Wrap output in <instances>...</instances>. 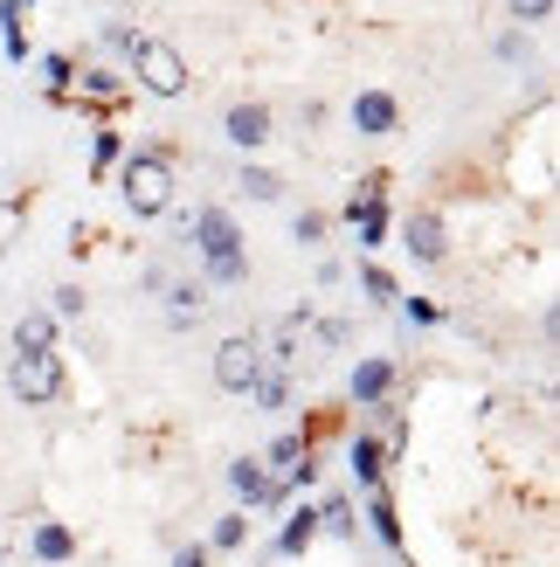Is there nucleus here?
I'll return each instance as SVG.
<instances>
[{"label": "nucleus", "mask_w": 560, "mask_h": 567, "mask_svg": "<svg viewBox=\"0 0 560 567\" xmlns=\"http://www.w3.org/2000/svg\"><path fill=\"white\" fill-rule=\"evenodd\" d=\"M187 243L201 249V270H208V284H249V249H242V229H236V215L229 208H194L187 215Z\"/></svg>", "instance_id": "f257e3e1"}, {"label": "nucleus", "mask_w": 560, "mask_h": 567, "mask_svg": "<svg viewBox=\"0 0 560 567\" xmlns=\"http://www.w3.org/2000/svg\"><path fill=\"white\" fill-rule=\"evenodd\" d=\"M118 194H125V208H132L138 221H159L166 208L180 202V194H174V153H166V146L125 153V159H118Z\"/></svg>", "instance_id": "f03ea898"}, {"label": "nucleus", "mask_w": 560, "mask_h": 567, "mask_svg": "<svg viewBox=\"0 0 560 567\" xmlns=\"http://www.w3.org/2000/svg\"><path fill=\"white\" fill-rule=\"evenodd\" d=\"M132 76H138V91H146V97H159V104L187 97V83H194L187 55H180L174 42H159V35H146V42L132 49Z\"/></svg>", "instance_id": "7ed1b4c3"}, {"label": "nucleus", "mask_w": 560, "mask_h": 567, "mask_svg": "<svg viewBox=\"0 0 560 567\" xmlns=\"http://www.w3.org/2000/svg\"><path fill=\"white\" fill-rule=\"evenodd\" d=\"M63 388H70L63 353H14V360H8V394H14V402L42 409V402H55Z\"/></svg>", "instance_id": "20e7f679"}, {"label": "nucleus", "mask_w": 560, "mask_h": 567, "mask_svg": "<svg viewBox=\"0 0 560 567\" xmlns=\"http://www.w3.org/2000/svg\"><path fill=\"white\" fill-rule=\"evenodd\" d=\"M402 249H408L423 270L450 264V221H443V208H408V215H402Z\"/></svg>", "instance_id": "39448f33"}, {"label": "nucleus", "mask_w": 560, "mask_h": 567, "mask_svg": "<svg viewBox=\"0 0 560 567\" xmlns=\"http://www.w3.org/2000/svg\"><path fill=\"white\" fill-rule=\"evenodd\" d=\"M257 374H263V347L249 332H229L215 347V388L221 394H249V388H257Z\"/></svg>", "instance_id": "423d86ee"}, {"label": "nucleus", "mask_w": 560, "mask_h": 567, "mask_svg": "<svg viewBox=\"0 0 560 567\" xmlns=\"http://www.w3.org/2000/svg\"><path fill=\"white\" fill-rule=\"evenodd\" d=\"M221 138H229L236 153H263L270 138H277L270 104H263V97H242V104H229V111H221Z\"/></svg>", "instance_id": "0eeeda50"}, {"label": "nucleus", "mask_w": 560, "mask_h": 567, "mask_svg": "<svg viewBox=\"0 0 560 567\" xmlns=\"http://www.w3.org/2000/svg\"><path fill=\"white\" fill-rule=\"evenodd\" d=\"M346 118H353L360 138H387V132L402 125V97H395V91H360V97L346 104Z\"/></svg>", "instance_id": "6e6552de"}, {"label": "nucleus", "mask_w": 560, "mask_h": 567, "mask_svg": "<svg viewBox=\"0 0 560 567\" xmlns=\"http://www.w3.org/2000/svg\"><path fill=\"white\" fill-rule=\"evenodd\" d=\"M70 97L91 104V111H118V104L132 97V83H125L118 70H104V63H83V76L70 83Z\"/></svg>", "instance_id": "1a4fd4ad"}, {"label": "nucleus", "mask_w": 560, "mask_h": 567, "mask_svg": "<svg viewBox=\"0 0 560 567\" xmlns=\"http://www.w3.org/2000/svg\"><path fill=\"white\" fill-rule=\"evenodd\" d=\"M395 381H402V367L387 360V353H367V360L353 367V402L360 409H381L387 394H395Z\"/></svg>", "instance_id": "9d476101"}, {"label": "nucleus", "mask_w": 560, "mask_h": 567, "mask_svg": "<svg viewBox=\"0 0 560 567\" xmlns=\"http://www.w3.org/2000/svg\"><path fill=\"white\" fill-rule=\"evenodd\" d=\"M229 485H236L242 505H284V498H291V492L263 471V457H236V464H229Z\"/></svg>", "instance_id": "9b49d317"}, {"label": "nucleus", "mask_w": 560, "mask_h": 567, "mask_svg": "<svg viewBox=\"0 0 560 567\" xmlns=\"http://www.w3.org/2000/svg\"><path fill=\"white\" fill-rule=\"evenodd\" d=\"M346 464H353V485H360V492H381V471H387V443L360 430V436L346 443Z\"/></svg>", "instance_id": "f8f14e48"}, {"label": "nucleus", "mask_w": 560, "mask_h": 567, "mask_svg": "<svg viewBox=\"0 0 560 567\" xmlns=\"http://www.w3.org/2000/svg\"><path fill=\"white\" fill-rule=\"evenodd\" d=\"M201 311H208V284H194V277L166 284V326H174V332H187Z\"/></svg>", "instance_id": "ddd939ff"}, {"label": "nucleus", "mask_w": 560, "mask_h": 567, "mask_svg": "<svg viewBox=\"0 0 560 567\" xmlns=\"http://www.w3.org/2000/svg\"><path fill=\"white\" fill-rule=\"evenodd\" d=\"M346 221H353V243H360V257L387 243V202H346Z\"/></svg>", "instance_id": "4468645a"}, {"label": "nucleus", "mask_w": 560, "mask_h": 567, "mask_svg": "<svg viewBox=\"0 0 560 567\" xmlns=\"http://www.w3.org/2000/svg\"><path fill=\"white\" fill-rule=\"evenodd\" d=\"M14 353H55V319L49 311H21L14 319Z\"/></svg>", "instance_id": "2eb2a0df"}, {"label": "nucleus", "mask_w": 560, "mask_h": 567, "mask_svg": "<svg viewBox=\"0 0 560 567\" xmlns=\"http://www.w3.org/2000/svg\"><path fill=\"white\" fill-rule=\"evenodd\" d=\"M249 402H257L263 415H284L291 409V374H284V367H263L257 388H249Z\"/></svg>", "instance_id": "dca6fc26"}, {"label": "nucleus", "mask_w": 560, "mask_h": 567, "mask_svg": "<svg viewBox=\"0 0 560 567\" xmlns=\"http://www.w3.org/2000/svg\"><path fill=\"white\" fill-rule=\"evenodd\" d=\"M312 540H319V505H298L284 519V533H277V554H304Z\"/></svg>", "instance_id": "f3484780"}, {"label": "nucleus", "mask_w": 560, "mask_h": 567, "mask_svg": "<svg viewBox=\"0 0 560 567\" xmlns=\"http://www.w3.org/2000/svg\"><path fill=\"white\" fill-rule=\"evenodd\" d=\"M236 187L249 194V202H284V181H277L270 166H249V159L236 166Z\"/></svg>", "instance_id": "a211bd4d"}, {"label": "nucleus", "mask_w": 560, "mask_h": 567, "mask_svg": "<svg viewBox=\"0 0 560 567\" xmlns=\"http://www.w3.org/2000/svg\"><path fill=\"white\" fill-rule=\"evenodd\" d=\"M28 547H35V560H70V554H76V533H70V526H55V519H42Z\"/></svg>", "instance_id": "6ab92c4d"}, {"label": "nucleus", "mask_w": 560, "mask_h": 567, "mask_svg": "<svg viewBox=\"0 0 560 567\" xmlns=\"http://www.w3.org/2000/svg\"><path fill=\"white\" fill-rule=\"evenodd\" d=\"M70 83H76V55L70 49H49L42 55V91L49 97H70Z\"/></svg>", "instance_id": "aec40b11"}, {"label": "nucleus", "mask_w": 560, "mask_h": 567, "mask_svg": "<svg viewBox=\"0 0 560 567\" xmlns=\"http://www.w3.org/2000/svg\"><path fill=\"white\" fill-rule=\"evenodd\" d=\"M319 533H340V540H353V533H360V519H353V498H346V492H332V498L319 505Z\"/></svg>", "instance_id": "412c9836"}, {"label": "nucleus", "mask_w": 560, "mask_h": 567, "mask_svg": "<svg viewBox=\"0 0 560 567\" xmlns=\"http://www.w3.org/2000/svg\"><path fill=\"white\" fill-rule=\"evenodd\" d=\"M0 55H8V63H28V35H21V8H14V0H0Z\"/></svg>", "instance_id": "4be33fe9"}, {"label": "nucleus", "mask_w": 560, "mask_h": 567, "mask_svg": "<svg viewBox=\"0 0 560 567\" xmlns=\"http://www.w3.org/2000/svg\"><path fill=\"white\" fill-rule=\"evenodd\" d=\"M367 519H374V533H381V547H395V554H402V519H395V498L374 492V498H367Z\"/></svg>", "instance_id": "5701e85b"}, {"label": "nucleus", "mask_w": 560, "mask_h": 567, "mask_svg": "<svg viewBox=\"0 0 560 567\" xmlns=\"http://www.w3.org/2000/svg\"><path fill=\"white\" fill-rule=\"evenodd\" d=\"M118 159H125V132L118 125H97V138H91V174H111Z\"/></svg>", "instance_id": "b1692460"}, {"label": "nucleus", "mask_w": 560, "mask_h": 567, "mask_svg": "<svg viewBox=\"0 0 560 567\" xmlns=\"http://www.w3.org/2000/svg\"><path fill=\"white\" fill-rule=\"evenodd\" d=\"M242 547H249V513L215 519V540H208V554H242Z\"/></svg>", "instance_id": "393cba45"}, {"label": "nucleus", "mask_w": 560, "mask_h": 567, "mask_svg": "<svg viewBox=\"0 0 560 567\" xmlns=\"http://www.w3.org/2000/svg\"><path fill=\"white\" fill-rule=\"evenodd\" d=\"M325 229H332V215H325V208H298V221H291V243L319 249V243H325Z\"/></svg>", "instance_id": "a878e982"}, {"label": "nucleus", "mask_w": 560, "mask_h": 567, "mask_svg": "<svg viewBox=\"0 0 560 567\" xmlns=\"http://www.w3.org/2000/svg\"><path fill=\"white\" fill-rule=\"evenodd\" d=\"M360 291H367V305H395V298H402L395 277H387L381 264H360Z\"/></svg>", "instance_id": "bb28decb"}, {"label": "nucleus", "mask_w": 560, "mask_h": 567, "mask_svg": "<svg viewBox=\"0 0 560 567\" xmlns=\"http://www.w3.org/2000/svg\"><path fill=\"white\" fill-rule=\"evenodd\" d=\"M97 42H104L111 55H125V63H132V49H138V42H146V35H138V28H132V21H104V35H97Z\"/></svg>", "instance_id": "cd10ccee"}, {"label": "nucleus", "mask_w": 560, "mask_h": 567, "mask_svg": "<svg viewBox=\"0 0 560 567\" xmlns=\"http://www.w3.org/2000/svg\"><path fill=\"white\" fill-rule=\"evenodd\" d=\"M304 457H312V436H277L270 443V464H284V471H298Z\"/></svg>", "instance_id": "c85d7f7f"}, {"label": "nucleus", "mask_w": 560, "mask_h": 567, "mask_svg": "<svg viewBox=\"0 0 560 567\" xmlns=\"http://www.w3.org/2000/svg\"><path fill=\"white\" fill-rule=\"evenodd\" d=\"M498 63H533V35H526V28H506V35H498Z\"/></svg>", "instance_id": "c756f323"}, {"label": "nucleus", "mask_w": 560, "mask_h": 567, "mask_svg": "<svg viewBox=\"0 0 560 567\" xmlns=\"http://www.w3.org/2000/svg\"><path fill=\"white\" fill-rule=\"evenodd\" d=\"M506 14L519 28H540V21H553V0H506Z\"/></svg>", "instance_id": "7c9ffc66"}, {"label": "nucleus", "mask_w": 560, "mask_h": 567, "mask_svg": "<svg viewBox=\"0 0 560 567\" xmlns=\"http://www.w3.org/2000/svg\"><path fill=\"white\" fill-rule=\"evenodd\" d=\"M83 305H91L83 284H55V311H49V319H83Z\"/></svg>", "instance_id": "2f4dec72"}, {"label": "nucleus", "mask_w": 560, "mask_h": 567, "mask_svg": "<svg viewBox=\"0 0 560 567\" xmlns=\"http://www.w3.org/2000/svg\"><path fill=\"white\" fill-rule=\"evenodd\" d=\"M402 311H408V326H443V305L436 298H402Z\"/></svg>", "instance_id": "473e14b6"}, {"label": "nucleus", "mask_w": 560, "mask_h": 567, "mask_svg": "<svg viewBox=\"0 0 560 567\" xmlns=\"http://www.w3.org/2000/svg\"><path fill=\"white\" fill-rule=\"evenodd\" d=\"M291 485H298V492H312V485H319V457H304V464L284 477V492H291Z\"/></svg>", "instance_id": "72a5a7b5"}, {"label": "nucleus", "mask_w": 560, "mask_h": 567, "mask_svg": "<svg viewBox=\"0 0 560 567\" xmlns=\"http://www.w3.org/2000/svg\"><path fill=\"white\" fill-rule=\"evenodd\" d=\"M174 567H215V554L194 540V547H180V554H174Z\"/></svg>", "instance_id": "f704fd0d"}, {"label": "nucleus", "mask_w": 560, "mask_h": 567, "mask_svg": "<svg viewBox=\"0 0 560 567\" xmlns=\"http://www.w3.org/2000/svg\"><path fill=\"white\" fill-rule=\"evenodd\" d=\"M14 221H21V202H0V249H8V236H14Z\"/></svg>", "instance_id": "c9c22d12"}, {"label": "nucleus", "mask_w": 560, "mask_h": 567, "mask_svg": "<svg viewBox=\"0 0 560 567\" xmlns=\"http://www.w3.org/2000/svg\"><path fill=\"white\" fill-rule=\"evenodd\" d=\"M138 284H146V291H166L174 277H166V264H146V270H138Z\"/></svg>", "instance_id": "e433bc0d"}, {"label": "nucleus", "mask_w": 560, "mask_h": 567, "mask_svg": "<svg viewBox=\"0 0 560 567\" xmlns=\"http://www.w3.org/2000/svg\"><path fill=\"white\" fill-rule=\"evenodd\" d=\"M14 8H21V14H28V8H35V0H14Z\"/></svg>", "instance_id": "4c0bfd02"}]
</instances>
